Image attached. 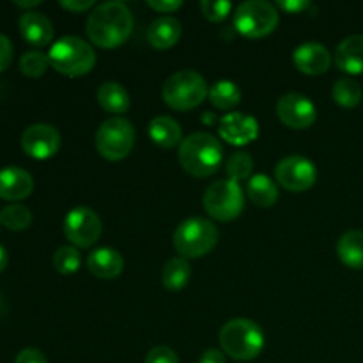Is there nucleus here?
Listing matches in <instances>:
<instances>
[{
  "instance_id": "nucleus-33",
  "label": "nucleus",
  "mask_w": 363,
  "mask_h": 363,
  "mask_svg": "<svg viewBox=\"0 0 363 363\" xmlns=\"http://www.w3.org/2000/svg\"><path fill=\"white\" fill-rule=\"evenodd\" d=\"M145 363H179V357L169 346H156L147 353Z\"/></svg>"
},
{
  "instance_id": "nucleus-37",
  "label": "nucleus",
  "mask_w": 363,
  "mask_h": 363,
  "mask_svg": "<svg viewBox=\"0 0 363 363\" xmlns=\"http://www.w3.org/2000/svg\"><path fill=\"white\" fill-rule=\"evenodd\" d=\"M147 6L158 13H174L183 6L181 0H147Z\"/></svg>"
},
{
  "instance_id": "nucleus-15",
  "label": "nucleus",
  "mask_w": 363,
  "mask_h": 363,
  "mask_svg": "<svg viewBox=\"0 0 363 363\" xmlns=\"http://www.w3.org/2000/svg\"><path fill=\"white\" fill-rule=\"evenodd\" d=\"M294 66L303 74L318 77V74L326 73L332 66V55L328 48L318 41L301 43L293 53Z\"/></svg>"
},
{
  "instance_id": "nucleus-10",
  "label": "nucleus",
  "mask_w": 363,
  "mask_h": 363,
  "mask_svg": "<svg viewBox=\"0 0 363 363\" xmlns=\"http://www.w3.org/2000/svg\"><path fill=\"white\" fill-rule=\"evenodd\" d=\"M101 218L98 213L85 206L71 209L64 218V234L77 248H89L101 238Z\"/></svg>"
},
{
  "instance_id": "nucleus-31",
  "label": "nucleus",
  "mask_w": 363,
  "mask_h": 363,
  "mask_svg": "<svg viewBox=\"0 0 363 363\" xmlns=\"http://www.w3.org/2000/svg\"><path fill=\"white\" fill-rule=\"evenodd\" d=\"M50 66L48 55L39 50H30L20 57V71L30 78H39L46 73Z\"/></svg>"
},
{
  "instance_id": "nucleus-18",
  "label": "nucleus",
  "mask_w": 363,
  "mask_h": 363,
  "mask_svg": "<svg viewBox=\"0 0 363 363\" xmlns=\"http://www.w3.org/2000/svg\"><path fill=\"white\" fill-rule=\"evenodd\" d=\"M87 268L96 279L112 280L123 273L124 259L116 248L101 247L89 254Z\"/></svg>"
},
{
  "instance_id": "nucleus-41",
  "label": "nucleus",
  "mask_w": 363,
  "mask_h": 363,
  "mask_svg": "<svg viewBox=\"0 0 363 363\" xmlns=\"http://www.w3.org/2000/svg\"><path fill=\"white\" fill-rule=\"evenodd\" d=\"M7 262H9V255H7L6 248H4L2 245H0V273H2L4 269H6Z\"/></svg>"
},
{
  "instance_id": "nucleus-23",
  "label": "nucleus",
  "mask_w": 363,
  "mask_h": 363,
  "mask_svg": "<svg viewBox=\"0 0 363 363\" xmlns=\"http://www.w3.org/2000/svg\"><path fill=\"white\" fill-rule=\"evenodd\" d=\"M337 255L347 268L363 269V230L351 229L344 233L337 243Z\"/></svg>"
},
{
  "instance_id": "nucleus-5",
  "label": "nucleus",
  "mask_w": 363,
  "mask_h": 363,
  "mask_svg": "<svg viewBox=\"0 0 363 363\" xmlns=\"http://www.w3.org/2000/svg\"><path fill=\"white\" fill-rule=\"evenodd\" d=\"M218 229L211 220L191 216L181 222L174 233V248L184 259H199L218 243Z\"/></svg>"
},
{
  "instance_id": "nucleus-16",
  "label": "nucleus",
  "mask_w": 363,
  "mask_h": 363,
  "mask_svg": "<svg viewBox=\"0 0 363 363\" xmlns=\"http://www.w3.org/2000/svg\"><path fill=\"white\" fill-rule=\"evenodd\" d=\"M20 34L28 45L43 48L53 39V25L46 14L39 11H25L18 21Z\"/></svg>"
},
{
  "instance_id": "nucleus-25",
  "label": "nucleus",
  "mask_w": 363,
  "mask_h": 363,
  "mask_svg": "<svg viewBox=\"0 0 363 363\" xmlns=\"http://www.w3.org/2000/svg\"><path fill=\"white\" fill-rule=\"evenodd\" d=\"M191 279V266L188 262V259L177 257L169 259L163 266L162 272V282L165 286V289L169 291H181L188 286Z\"/></svg>"
},
{
  "instance_id": "nucleus-8",
  "label": "nucleus",
  "mask_w": 363,
  "mask_h": 363,
  "mask_svg": "<svg viewBox=\"0 0 363 363\" xmlns=\"http://www.w3.org/2000/svg\"><path fill=\"white\" fill-rule=\"evenodd\" d=\"M279 25V11L266 0H247L234 13V27L241 35L250 39L272 34Z\"/></svg>"
},
{
  "instance_id": "nucleus-6",
  "label": "nucleus",
  "mask_w": 363,
  "mask_h": 363,
  "mask_svg": "<svg viewBox=\"0 0 363 363\" xmlns=\"http://www.w3.org/2000/svg\"><path fill=\"white\" fill-rule=\"evenodd\" d=\"M208 84L204 77L194 69H183L167 78L163 84V101L174 110H194L208 98Z\"/></svg>"
},
{
  "instance_id": "nucleus-7",
  "label": "nucleus",
  "mask_w": 363,
  "mask_h": 363,
  "mask_svg": "<svg viewBox=\"0 0 363 363\" xmlns=\"http://www.w3.org/2000/svg\"><path fill=\"white\" fill-rule=\"evenodd\" d=\"M206 213L218 222H233L245 208V195L240 183L233 179H218L208 186L202 197Z\"/></svg>"
},
{
  "instance_id": "nucleus-36",
  "label": "nucleus",
  "mask_w": 363,
  "mask_h": 363,
  "mask_svg": "<svg viewBox=\"0 0 363 363\" xmlns=\"http://www.w3.org/2000/svg\"><path fill=\"white\" fill-rule=\"evenodd\" d=\"M14 363H48V360H46V357L39 350L27 347V350H21L20 353L16 354Z\"/></svg>"
},
{
  "instance_id": "nucleus-2",
  "label": "nucleus",
  "mask_w": 363,
  "mask_h": 363,
  "mask_svg": "<svg viewBox=\"0 0 363 363\" xmlns=\"http://www.w3.org/2000/svg\"><path fill=\"white\" fill-rule=\"evenodd\" d=\"M179 163L190 176L209 177L223 163V147L213 135L197 131L184 138L179 145Z\"/></svg>"
},
{
  "instance_id": "nucleus-4",
  "label": "nucleus",
  "mask_w": 363,
  "mask_h": 363,
  "mask_svg": "<svg viewBox=\"0 0 363 363\" xmlns=\"http://www.w3.org/2000/svg\"><path fill=\"white\" fill-rule=\"evenodd\" d=\"M50 66L69 78L84 77L96 66V52L78 35H64L57 39L48 52Z\"/></svg>"
},
{
  "instance_id": "nucleus-30",
  "label": "nucleus",
  "mask_w": 363,
  "mask_h": 363,
  "mask_svg": "<svg viewBox=\"0 0 363 363\" xmlns=\"http://www.w3.org/2000/svg\"><path fill=\"white\" fill-rule=\"evenodd\" d=\"M225 170L229 179L236 181V183H240V181L243 179H250L252 172H254V160H252L250 155L245 151L233 152V155L227 158Z\"/></svg>"
},
{
  "instance_id": "nucleus-21",
  "label": "nucleus",
  "mask_w": 363,
  "mask_h": 363,
  "mask_svg": "<svg viewBox=\"0 0 363 363\" xmlns=\"http://www.w3.org/2000/svg\"><path fill=\"white\" fill-rule=\"evenodd\" d=\"M149 137L156 145L163 149H172L183 142V130L174 117L158 116L149 123Z\"/></svg>"
},
{
  "instance_id": "nucleus-11",
  "label": "nucleus",
  "mask_w": 363,
  "mask_h": 363,
  "mask_svg": "<svg viewBox=\"0 0 363 363\" xmlns=\"http://www.w3.org/2000/svg\"><path fill=\"white\" fill-rule=\"evenodd\" d=\"M275 179L277 184L289 191H307L318 179V169L305 156L291 155L277 163Z\"/></svg>"
},
{
  "instance_id": "nucleus-20",
  "label": "nucleus",
  "mask_w": 363,
  "mask_h": 363,
  "mask_svg": "<svg viewBox=\"0 0 363 363\" xmlns=\"http://www.w3.org/2000/svg\"><path fill=\"white\" fill-rule=\"evenodd\" d=\"M181 34H183V27L179 20L174 16H160L149 27L147 39L155 48L169 50L179 41Z\"/></svg>"
},
{
  "instance_id": "nucleus-38",
  "label": "nucleus",
  "mask_w": 363,
  "mask_h": 363,
  "mask_svg": "<svg viewBox=\"0 0 363 363\" xmlns=\"http://www.w3.org/2000/svg\"><path fill=\"white\" fill-rule=\"evenodd\" d=\"M60 7L71 11V13H84V11L96 7L92 0H60Z\"/></svg>"
},
{
  "instance_id": "nucleus-12",
  "label": "nucleus",
  "mask_w": 363,
  "mask_h": 363,
  "mask_svg": "<svg viewBox=\"0 0 363 363\" xmlns=\"http://www.w3.org/2000/svg\"><path fill=\"white\" fill-rule=\"evenodd\" d=\"M277 113H279V119L293 130H307L318 119L315 105L311 101V98L300 92L284 94L277 103Z\"/></svg>"
},
{
  "instance_id": "nucleus-3",
  "label": "nucleus",
  "mask_w": 363,
  "mask_h": 363,
  "mask_svg": "<svg viewBox=\"0 0 363 363\" xmlns=\"http://www.w3.org/2000/svg\"><path fill=\"white\" fill-rule=\"evenodd\" d=\"M220 346L223 353L238 362H250L264 350V332L252 319H230L220 330Z\"/></svg>"
},
{
  "instance_id": "nucleus-34",
  "label": "nucleus",
  "mask_w": 363,
  "mask_h": 363,
  "mask_svg": "<svg viewBox=\"0 0 363 363\" xmlns=\"http://www.w3.org/2000/svg\"><path fill=\"white\" fill-rule=\"evenodd\" d=\"M14 55V48H13V43L7 35L0 34V73L6 71L9 67L11 60H13Z\"/></svg>"
},
{
  "instance_id": "nucleus-29",
  "label": "nucleus",
  "mask_w": 363,
  "mask_h": 363,
  "mask_svg": "<svg viewBox=\"0 0 363 363\" xmlns=\"http://www.w3.org/2000/svg\"><path fill=\"white\" fill-rule=\"evenodd\" d=\"M82 266V255L77 247L71 245H64L59 250L53 254V268L60 273V275H73L80 269Z\"/></svg>"
},
{
  "instance_id": "nucleus-26",
  "label": "nucleus",
  "mask_w": 363,
  "mask_h": 363,
  "mask_svg": "<svg viewBox=\"0 0 363 363\" xmlns=\"http://www.w3.org/2000/svg\"><path fill=\"white\" fill-rule=\"evenodd\" d=\"M208 98L213 106L220 110H229L240 105L241 91L234 82L230 80H218L211 85L208 92Z\"/></svg>"
},
{
  "instance_id": "nucleus-9",
  "label": "nucleus",
  "mask_w": 363,
  "mask_h": 363,
  "mask_svg": "<svg viewBox=\"0 0 363 363\" xmlns=\"http://www.w3.org/2000/svg\"><path fill=\"white\" fill-rule=\"evenodd\" d=\"M135 128L126 117H110L96 131V149L108 162H121L131 152Z\"/></svg>"
},
{
  "instance_id": "nucleus-19",
  "label": "nucleus",
  "mask_w": 363,
  "mask_h": 363,
  "mask_svg": "<svg viewBox=\"0 0 363 363\" xmlns=\"http://www.w3.org/2000/svg\"><path fill=\"white\" fill-rule=\"evenodd\" d=\"M335 64L347 74H363V35H350L335 52Z\"/></svg>"
},
{
  "instance_id": "nucleus-35",
  "label": "nucleus",
  "mask_w": 363,
  "mask_h": 363,
  "mask_svg": "<svg viewBox=\"0 0 363 363\" xmlns=\"http://www.w3.org/2000/svg\"><path fill=\"white\" fill-rule=\"evenodd\" d=\"M277 6L291 14H300V13H305V11H308V9H314V4L308 2V0H279V2H277Z\"/></svg>"
},
{
  "instance_id": "nucleus-39",
  "label": "nucleus",
  "mask_w": 363,
  "mask_h": 363,
  "mask_svg": "<svg viewBox=\"0 0 363 363\" xmlns=\"http://www.w3.org/2000/svg\"><path fill=\"white\" fill-rule=\"evenodd\" d=\"M199 363H225V354H223V351L211 347V350H206L201 354Z\"/></svg>"
},
{
  "instance_id": "nucleus-22",
  "label": "nucleus",
  "mask_w": 363,
  "mask_h": 363,
  "mask_svg": "<svg viewBox=\"0 0 363 363\" xmlns=\"http://www.w3.org/2000/svg\"><path fill=\"white\" fill-rule=\"evenodd\" d=\"M96 99L108 113H124L130 108V92L119 82H105L99 85Z\"/></svg>"
},
{
  "instance_id": "nucleus-13",
  "label": "nucleus",
  "mask_w": 363,
  "mask_h": 363,
  "mask_svg": "<svg viewBox=\"0 0 363 363\" xmlns=\"http://www.w3.org/2000/svg\"><path fill=\"white\" fill-rule=\"evenodd\" d=\"M21 147L30 158L48 160L60 147V133L55 126L46 123L30 124L21 133Z\"/></svg>"
},
{
  "instance_id": "nucleus-24",
  "label": "nucleus",
  "mask_w": 363,
  "mask_h": 363,
  "mask_svg": "<svg viewBox=\"0 0 363 363\" xmlns=\"http://www.w3.org/2000/svg\"><path fill=\"white\" fill-rule=\"evenodd\" d=\"M247 195L259 208H272L279 201V186L272 177L264 174H255L248 179Z\"/></svg>"
},
{
  "instance_id": "nucleus-28",
  "label": "nucleus",
  "mask_w": 363,
  "mask_h": 363,
  "mask_svg": "<svg viewBox=\"0 0 363 363\" xmlns=\"http://www.w3.org/2000/svg\"><path fill=\"white\" fill-rule=\"evenodd\" d=\"M32 211L23 204H9L0 211V223L9 230H25L32 223Z\"/></svg>"
},
{
  "instance_id": "nucleus-40",
  "label": "nucleus",
  "mask_w": 363,
  "mask_h": 363,
  "mask_svg": "<svg viewBox=\"0 0 363 363\" xmlns=\"http://www.w3.org/2000/svg\"><path fill=\"white\" fill-rule=\"evenodd\" d=\"M41 4H43V0H14V6L25 7V9H28V7L41 6Z\"/></svg>"
},
{
  "instance_id": "nucleus-14",
  "label": "nucleus",
  "mask_w": 363,
  "mask_h": 363,
  "mask_svg": "<svg viewBox=\"0 0 363 363\" xmlns=\"http://www.w3.org/2000/svg\"><path fill=\"white\" fill-rule=\"evenodd\" d=\"M220 137L233 145H247L259 137V123L241 112L227 113L220 119Z\"/></svg>"
},
{
  "instance_id": "nucleus-1",
  "label": "nucleus",
  "mask_w": 363,
  "mask_h": 363,
  "mask_svg": "<svg viewBox=\"0 0 363 363\" xmlns=\"http://www.w3.org/2000/svg\"><path fill=\"white\" fill-rule=\"evenodd\" d=\"M133 32V14L124 2H103L87 18V35L91 43L105 50L117 48Z\"/></svg>"
},
{
  "instance_id": "nucleus-32",
  "label": "nucleus",
  "mask_w": 363,
  "mask_h": 363,
  "mask_svg": "<svg viewBox=\"0 0 363 363\" xmlns=\"http://www.w3.org/2000/svg\"><path fill=\"white\" fill-rule=\"evenodd\" d=\"M201 11L206 16V20L213 21V23H220L225 20L233 11V4L229 0H202Z\"/></svg>"
},
{
  "instance_id": "nucleus-17",
  "label": "nucleus",
  "mask_w": 363,
  "mask_h": 363,
  "mask_svg": "<svg viewBox=\"0 0 363 363\" xmlns=\"http://www.w3.org/2000/svg\"><path fill=\"white\" fill-rule=\"evenodd\" d=\"M34 190V179L21 167H4L0 169V199L6 201H21L27 199Z\"/></svg>"
},
{
  "instance_id": "nucleus-27",
  "label": "nucleus",
  "mask_w": 363,
  "mask_h": 363,
  "mask_svg": "<svg viewBox=\"0 0 363 363\" xmlns=\"http://www.w3.org/2000/svg\"><path fill=\"white\" fill-rule=\"evenodd\" d=\"M333 101L342 108H354L362 101V87L353 78H340L333 85Z\"/></svg>"
}]
</instances>
